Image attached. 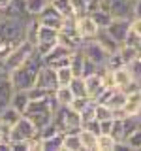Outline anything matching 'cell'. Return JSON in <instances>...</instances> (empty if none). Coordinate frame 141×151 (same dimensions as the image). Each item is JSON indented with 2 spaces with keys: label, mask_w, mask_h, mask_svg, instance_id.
<instances>
[{
  "label": "cell",
  "mask_w": 141,
  "mask_h": 151,
  "mask_svg": "<svg viewBox=\"0 0 141 151\" xmlns=\"http://www.w3.org/2000/svg\"><path fill=\"white\" fill-rule=\"evenodd\" d=\"M117 53L120 55V59L124 60L126 66H130L132 63H135V60L139 59V49L135 45H128V44H120L119 49H117Z\"/></svg>",
  "instance_id": "9a60e30c"
},
{
  "label": "cell",
  "mask_w": 141,
  "mask_h": 151,
  "mask_svg": "<svg viewBox=\"0 0 141 151\" xmlns=\"http://www.w3.org/2000/svg\"><path fill=\"white\" fill-rule=\"evenodd\" d=\"M107 34H109L111 38H115L119 44H122L124 42L126 34L130 32V19H119V17H113L111 23L105 27Z\"/></svg>",
  "instance_id": "52a82bcc"
},
{
  "label": "cell",
  "mask_w": 141,
  "mask_h": 151,
  "mask_svg": "<svg viewBox=\"0 0 141 151\" xmlns=\"http://www.w3.org/2000/svg\"><path fill=\"white\" fill-rule=\"evenodd\" d=\"M103 104H107L111 110H122V108H124V104H126V93L122 91V89L115 87Z\"/></svg>",
  "instance_id": "e0dca14e"
},
{
  "label": "cell",
  "mask_w": 141,
  "mask_h": 151,
  "mask_svg": "<svg viewBox=\"0 0 141 151\" xmlns=\"http://www.w3.org/2000/svg\"><path fill=\"white\" fill-rule=\"evenodd\" d=\"M72 2V8H73V13H75V17H79V15H87V13H90L94 8V2L92 0H70Z\"/></svg>",
  "instance_id": "cb8c5ba5"
},
{
  "label": "cell",
  "mask_w": 141,
  "mask_h": 151,
  "mask_svg": "<svg viewBox=\"0 0 141 151\" xmlns=\"http://www.w3.org/2000/svg\"><path fill=\"white\" fill-rule=\"evenodd\" d=\"M124 142L130 145V149H141V127L135 132H132Z\"/></svg>",
  "instance_id": "836d02e7"
},
{
  "label": "cell",
  "mask_w": 141,
  "mask_h": 151,
  "mask_svg": "<svg viewBox=\"0 0 141 151\" xmlns=\"http://www.w3.org/2000/svg\"><path fill=\"white\" fill-rule=\"evenodd\" d=\"M62 151H81L77 132H62Z\"/></svg>",
  "instance_id": "ffe728a7"
},
{
  "label": "cell",
  "mask_w": 141,
  "mask_h": 151,
  "mask_svg": "<svg viewBox=\"0 0 141 151\" xmlns=\"http://www.w3.org/2000/svg\"><path fill=\"white\" fill-rule=\"evenodd\" d=\"M13 0H0V9H4V8H8L9 4H11Z\"/></svg>",
  "instance_id": "60d3db41"
},
{
  "label": "cell",
  "mask_w": 141,
  "mask_h": 151,
  "mask_svg": "<svg viewBox=\"0 0 141 151\" xmlns=\"http://www.w3.org/2000/svg\"><path fill=\"white\" fill-rule=\"evenodd\" d=\"M41 151H62V132L41 138Z\"/></svg>",
  "instance_id": "44dd1931"
},
{
  "label": "cell",
  "mask_w": 141,
  "mask_h": 151,
  "mask_svg": "<svg viewBox=\"0 0 141 151\" xmlns=\"http://www.w3.org/2000/svg\"><path fill=\"white\" fill-rule=\"evenodd\" d=\"M34 44H30L28 40H23L19 42V44L11 49V53H9L6 59H4V70H6V76H9L13 72V70H17L19 66H23L26 63L28 59L32 57L34 53Z\"/></svg>",
  "instance_id": "6da1fadb"
},
{
  "label": "cell",
  "mask_w": 141,
  "mask_h": 151,
  "mask_svg": "<svg viewBox=\"0 0 141 151\" xmlns=\"http://www.w3.org/2000/svg\"><path fill=\"white\" fill-rule=\"evenodd\" d=\"M94 117L98 121H103V119H113V110L107 104H102V102H94Z\"/></svg>",
  "instance_id": "4316f807"
},
{
  "label": "cell",
  "mask_w": 141,
  "mask_h": 151,
  "mask_svg": "<svg viewBox=\"0 0 141 151\" xmlns=\"http://www.w3.org/2000/svg\"><path fill=\"white\" fill-rule=\"evenodd\" d=\"M132 17H141V0L134 2V9H132Z\"/></svg>",
  "instance_id": "ab89813d"
},
{
  "label": "cell",
  "mask_w": 141,
  "mask_h": 151,
  "mask_svg": "<svg viewBox=\"0 0 141 151\" xmlns=\"http://www.w3.org/2000/svg\"><path fill=\"white\" fill-rule=\"evenodd\" d=\"M85 87H87V96L90 98V100H94V98L102 93V89H103V83H102L100 74L96 72V74L88 76V78H85Z\"/></svg>",
  "instance_id": "9c48e42d"
},
{
  "label": "cell",
  "mask_w": 141,
  "mask_h": 151,
  "mask_svg": "<svg viewBox=\"0 0 141 151\" xmlns=\"http://www.w3.org/2000/svg\"><path fill=\"white\" fill-rule=\"evenodd\" d=\"M40 25L43 27H51V28H56V30H60V25H62V15H60L56 9L51 6V2L47 4V6L41 9V13L38 17H34Z\"/></svg>",
  "instance_id": "8992f818"
},
{
  "label": "cell",
  "mask_w": 141,
  "mask_h": 151,
  "mask_svg": "<svg viewBox=\"0 0 141 151\" xmlns=\"http://www.w3.org/2000/svg\"><path fill=\"white\" fill-rule=\"evenodd\" d=\"M130 30L141 38V17H132L130 19Z\"/></svg>",
  "instance_id": "8d00e7d4"
},
{
  "label": "cell",
  "mask_w": 141,
  "mask_h": 151,
  "mask_svg": "<svg viewBox=\"0 0 141 151\" xmlns=\"http://www.w3.org/2000/svg\"><path fill=\"white\" fill-rule=\"evenodd\" d=\"M36 87H41V89H47V91L53 93L56 87H58V83H56V72L55 68H51V66L47 64H41L40 70L36 72V81H34Z\"/></svg>",
  "instance_id": "277c9868"
},
{
  "label": "cell",
  "mask_w": 141,
  "mask_h": 151,
  "mask_svg": "<svg viewBox=\"0 0 141 151\" xmlns=\"http://www.w3.org/2000/svg\"><path fill=\"white\" fill-rule=\"evenodd\" d=\"M92 2H94V6H98V4H100V0H92Z\"/></svg>",
  "instance_id": "7bdbcfd3"
},
{
  "label": "cell",
  "mask_w": 141,
  "mask_h": 151,
  "mask_svg": "<svg viewBox=\"0 0 141 151\" xmlns=\"http://www.w3.org/2000/svg\"><path fill=\"white\" fill-rule=\"evenodd\" d=\"M26 94H28V98L30 100H43V98H47L51 94V91H47V89H41V87H30L26 91Z\"/></svg>",
  "instance_id": "1f68e13d"
},
{
  "label": "cell",
  "mask_w": 141,
  "mask_h": 151,
  "mask_svg": "<svg viewBox=\"0 0 141 151\" xmlns=\"http://www.w3.org/2000/svg\"><path fill=\"white\" fill-rule=\"evenodd\" d=\"M122 44H128V45H135V47H137V45L141 44V38L130 30L128 34H126V38H124V42H122Z\"/></svg>",
  "instance_id": "74e56055"
},
{
  "label": "cell",
  "mask_w": 141,
  "mask_h": 151,
  "mask_svg": "<svg viewBox=\"0 0 141 151\" xmlns=\"http://www.w3.org/2000/svg\"><path fill=\"white\" fill-rule=\"evenodd\" d=\"M38 134V129L34 127V123L28 119L26 115H23L15 125L9 130V142H17V140H30Z\"/></svg>",
  "instance_id": "3957f363"
},
{
  "label": "cell",
  "mask_w": 141,
  "mask_h": 151,
  "mask_svg": "<svg viewBox=\"0 0 141 151\" xmlns=\"http://www.w3.org/2000/svg\"><path fill=\"white\" fill-rule=\"evenodd\" d=\"M56 42H58L60 45H64L66 49H70V51H77L83 44V40H81V36L77 34V30H72V32L58 30V40Z\"/></svg>",
  "instance_id": "ba28073f"
},
{
  "label": "cell",
  "mask_w": 141,
  "mask_h": 151,
  "mask_svg": "<svg viewBox=\"0 0 141 151\" xmlns=\"http://www.w3.org/2000/svg\"><path fill=\"white\" fill-rule=\"evenodd\" d=\"M49 2H51V0H49Z\"/></svg>",
  "instance_id": "f6af8a7d"
},
{
  "label": "cell",
  "mask_w": 141,
  "mask_h": 151,
  "mask_svg": "<svg viewBox=\"0 0 141 151\" xmlns=\"http://www.w3.org/2000/svg\"><path fill=\"white\" fill-rule=\"evenodd\" d=\"M17 45V42H13L11 38H8V36H0V59H6V57L11 53V49Z\"/></svg>",
  "instance_id": "f546056e"
},
{
  "label": "cell",
  "mask_w": 141,
  "mask_h": 151,
  "mask_svg": "<svg viewBox=\"0 0 141 151\" xmlns=\"http://www.w3.org/2000/svg\"><path fill=\"white\" fill-rule=\"evenodd\" d=\"M113 79H115L117 87L122 89V87H126L132 79H135V76H134V72H132L130 66H120V68L113 70Z\"/></svg>",
  "instance_id": "7c38bea8"
},
{
  "label": "cell",
  "mask_w": 141,
  "mask_h": 151,
  "mask_svg": "<svg viewBox=\"0 0 141 151\" xmlns=\"http://www.w3.org/2000/svg\"><path fill=\"white\" fill-rule=\"evenodd\" d=\"M28 102H30V98H28L26 91H13L11 96H9V102H8V104H11L15 110H19L21 113H25Z\"/></svg>",
  "instance_id": "d6986e66"
},
{
  "label": "cell",
  "mask_w": 141,
  "mask_h": 151,
  "mask_svg": "<svg viewBox=\"0 0 141 151\" xmlns=\"http://www.w3.org/2000/svg\"><path fill=\"white\" fill-rule=\"evenodd\" d=\"M115 138L111 134H98V149L96 151H115Z\"/></svg>",
  "instance_id": "83f0119b"
},
{
  "label": "cell",
  "mask_w": 141,
  "mask_h": 151,
  "mask_svg": "<svg viewBox=\"0 0 141 151\" xmlns=\"http://www.w3.org/2000/svg\"><path fill=\"white\" fill-rule=\"evenodd\" d=\"M47 4H49V0H25L23 9H25V13L28 17H38Z\"/></svg>",
  "instance_id": "7402d4cb"
},
{
  "label": "cell",
  "mask_w": 141,
  "mask_h": 151,
  "mask_svg": "<svg viewBox=\"0 0 141 151\" xmlns=\"http://www.w3.org/2000/svg\"><path fill=\"white\" fill-rule=\"evenodd\" d=\"M56 72V83L58 85H70V81L73 79V74L70 70V66H60V68H55Z\"/></svg>",
  "instance_id": "f1b7e54d"
},
{
  "label": "cell",
  "mask_w": 141,
  "mask_h": 151,
  "mask_svg": "<svg viewBox=\"0 0 141 151\" xmlns=\"http://www.w3.org/2000/svg\"><path fill=\"white\" fill-rule=\"evenodd\" d=\"M21 117H23V113L19 110H15L11 104H6L4 108H0V123H4L8 127H13Z\"/></svg>",
  "instance_id": "8fae6325"
},
{
  "label": "cell",
  "mask_w": 141,
  "mask_h": 151,
  "mask_svg": "<svg viewBox=\"0 0 141 151\" xmlns=\"http://www.w3.org/2000/svg\"><path fill=\"white\" fill-rule=\"evenodd\" d=\"M88 102H90V98H88V96H73V100H72V104H70L68 108H72L73 111H77V113H79Z\"/></svg>",
  "instance_id": "d590c367"
},
{
  "label": "cell",
  "mask_w": 141,
  "mask_h": 151,
  "mask_svg": "<svg viewBox=\"0 0 141 151\" xmlns=\"http://www.w3.org/2000/svg\"><path fill=\"white\" fill-rule=\"evenodd\" d=\"M94 40L100 44L103 49H107L109 53H115L117 49H119V42L115 40V38H111L109 34H107V30L105 28H98V32H96V36H94Z\"/></svg>",
  "instance_id": "30bf717a"
},
{
  "label": "cell",
  "mask_w": 141,
  "mask_h": 151,
  "mask_svg": "<svg viewBox=\"0 0 141 151\" xmlns=\"http://www.w3.org/2000/svg\"><path fill=\"white\" fill-rule=\"evenodd\" d=\"M134 2H137V0H134Z\"/></svg>",
  "instance_id": "ee69618b"
},
{
  "label": "cell",
  "mask_w": 141,
  "mask_h": 151,
  "mask_svg": "<svg viewBox=\"0 0 141 151\" xmlns=\"http://www.w3.org/2000/svg\"><path fill=\"white\" fill-rule=\"evenodd\" d=\"M72 89L73 96H87V87H85V78L83 76H73V79L68 85Z\"/></svg>",
  "instance_id": "d4e9b609"
},
{
  "label": "cell",
  "mask_w": 141,
  "mask_h": 151,
  "mask_svg": "<svg viewBox=\"0 0 141 151\" xmlns=\"http://www.w3.org/2000/svg\"><path fill=\"white\" fill-rule=\"evenodd\" d=\"M111 125H113V119L100 121V134H109V132H111Z\"/></svg>",
  "instance_id": "f35d334b"
},
{
  "label": "cell",
  "mask_w": 141,
  "mask_h": 151,
  "mask_svg": "<svg viewBox=\"0 0 141 151\" xmlns=\"http://www.w3.org/2000/svg\"><path fill=\"white\" fill-rule=\"evenodd\" d=\"M103 66L113 72V70L120 68V66H126V64H124V60L120 59V55L115 51V53H109V57H107V60H105V64H103Z\"/></svg>",
  "instance_id": "4dcf8cb0"
},
{
  "label": "cell",
  "mask_w": 141,
  "mask_h": 151,
  "mask_svg": "<svg viewBox=\"0 0 141 151\" xmlns=\"http://www.w3.org/2000/svg\"><path fill=\"white\" fill-rule=\"evenodd\" d=\"M90 17L94 19V23H96L100 28H105V27L111 23V19H113V15L109 13V9L100 8V6H96V8L90 12Z\"/></svg>",
  "instance_id": "ac0fdd59"
},
{
  "label": "cell",
  "mask_w": 141,
  "mask_h": 151,
  "mask_svg": "<svg viewBox=\"0 0 141 151\" xmlns=\"http://www.w3.org/2000/svg\"><path fill=\"white\" fill-rule=\"evenodd\" d=\"M58 40V30L51 27H38V34H36V44H55ZM34 44V45H36Z\"/></svg>",
  "instance_id": "4fadbf2b"
},
{
  "label": "cell",
  "mask_w": 141,
  "mask_h": 151,
  "mask_svg": "<svg viewBox=\"0 0 141 151\" xmlns=\"http://www.w3.org/2000/svg\"><path fill=\"white\" fill-rule=\"evenodd\" d=\"M83 63H85V55L81 49L73 51L72 55H70V70H72L73 76H81L83 72Z\"/></svg>",
  "instance_id": "603a6c76"
},
{
  "label": "cell",
  "mask_w": 141,
  "mask_h": 151,
  "mask_svg": "<svg viewBox=\"0 0 141 151\" xmlns=\"http://www.w3.org/2000/svg\"><path fill=\"white\" fill-rule=\"evenodd\" d=\"M51 6H53L62 17L75 15V13H73V8H72V2H70V0H51Z\"/></svg>",
  "instance_id": "484cf974"
},
{
  "label": "cell",
  "mask_w": 141,
  "mask_h": 151,
  "mask_svg": "<svg viewBox=\"0 0 141 151\" xmlns=\"http://www.w3.org/2000/svg\"><path fill=\"white\" fill-rule=\"evenodd\" d=\"M53 98L58 106H70L73 100V93L68 85H58V87L53 91Z\"/></svg>",
  "instance_id": "2e32d148"
},
{
  "label": "cell",
  "mask_w": 141,
  "mask_h": 151,
  "mask_svg": "<svg viewBox=\"0 0 141 151\" xmlns=\"http://www.w3.org/2000/svg\"><path fill=\"white\" fill-rule=\"evenodd\" d=\"M98 27L96 23H94V19L90 17V13H87V15H79L75 19V30H77V34L81 36V40H90V38L96 36L98 32Z\"/></svg>",
  "instance_id": "5b68a950"
},
{
  "label": "cell",
  "mask_w": 141,
  "mask_h": 151,
  "mask_svg": "<svg viewBox=\"0 0 141 151\" xmlns=\"http://www.w3.org/2000/svg\"><path fill=\"white\" fill-rule=\"evenodd\" d=\"M98 68H100V66H98L96 63H92L90 59H87V57H85V63H83V72H81V76H83V78H88V76L96 74V72H98Z\"/></svg>",
  "instance_id": "e575fe53"
},
{
  "label": "cell",
  "mask_w": 141,
  "mask_h": 151,
  "mask_svg": "<svg viewBox=\"0 0 141 151\" xmlns=\"http://www.w3.org/2000/svg\"><path fill=\"white\" fill-rule=\"evenodd\" d=\"M79 117H81V125L87 123V121H90V119H96V117H94V100H90L81 111H79Z\"/></svg>",
  "instance_id": "d6a6232c"
},
{
  "label": "cell",
  "mask_w": 141,
  "mask_h": 151,
  "mask_svg": "<svg viewBox=\"0 0 141 151\" xmlns=\"http://www.w3.org/2000/svg\"><path fill=\"white\" fill-rule=\"evenodd\" d=\"M13 4H17L19 8H23V4H25V0H13Z\"/></svg>",
  "instance_id": "b9f144b4"
},
{
  "label": "cell",
  "mask_w": 141,
  "mask_h": 151,
  "mask_svg": "<svg viewBox=\"0 0 141 151\" xmlns=\"http://www.w3.org/2000/svg\"><path fill=\"white\" fill-rule=\"evenodd\" d=\"M79 49L83 51V55L87 57V59H90L92 63H96L98 66H103L105 60H107V57H109V51L103 49L94 38H90V40H83V44H81Z\"/></svg>",
  "instance_id": "7a4b0ae2"
},
{
  "label": "cell",
  "mask_w": 141,
  "mask_h": 151,
  "mask_svg": "<svg viewBox=\"0 0 141 151\" xmlns=\"http://www.w3.org/2000/svg\"><path fill=\"white\" fill-rule=\"evenodd\" d=\"M77 134H79V142H81V149H85V151L98 149V134H94V132L87 130V129H81Z\"/></svg>",
  "instance_id": "5bb4252c"
}]
</instances>
